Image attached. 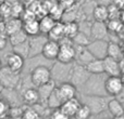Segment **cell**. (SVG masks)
Returning <instances> with one entry per match:
<instances>
[{"mask_svg":"<svg viewBox=\"0 0 124 119\" xmlns=\"http://www.w3.org/2000/svg\"><path fill=\"white\" fill-rule=\"evenodd\" d=\"M20 73L14 72L8 66H3L0 70V82L1 87L7 90H14L20 83Z\"/></svg>","mask_w":124,"mask_h":119,"instance_id":"6da1fadb","label":"cell"},{"mask_svg":"<svg viewBox=\"0 0 124 119\" xmlns=\"http://www.w3.org/2000/svg\"><path fill=\"white\" fill-rule=\"evenodd\" d=\"M73 67L72 63L71 64H65V63H61V62H56L54 65L51 68V73H52V79L54 81H60V83L62 82H68L71 81V77H72V72H73Z\"/></svg>","mask_w":124,"mask_h":119,"instance_id":"7a4b0ae2","label":"cell"},{"mask_svg":"<svg viewBox=\"0 0 124 119\" xmlns=\"http://www.w3.org/2000/svg\"><path fill=\"white\" fill-rule=\"evenodd\" d=\"M31 80H32L33 85L37 88L49 82L50 80H52L51 69L44 65L36 66L31 73Z\"/></svg>","mask_w":124,"mask_h":119,"instance_id":"3957f363","label":"cell"},{"mask_svg":"<svg viewBox=\"0 0 124 119\" xmlns=\"http://www.w3.org/2000/svg\"><path fill=\"white\" fill-rule=\"evenodd\" d=\"M90 107L93 112V115H99L103 111L108 109V103L105 96L102 95H93V94H87L84 96V102Z\"/></svg>","mask_w":124,"mask_h":119,"instance_id":"277c9868","label":"cell"},{"mask_svg":"<svg viewBox=\"0 0 124 119\" xmlns=\"http://www.w3.org/2000/svg\"><path fill=\"white\" fill-rule=\"evenodd\" d=\"M92 74L87 70L86 66L84 65H74L72 72V77H71V82L75 85L76 87H85L87 81L90 79Z\"/></svg>","mask_w":124,"mask_h":119,"instance_id":"5b68a950","label":"cell"},{"mask_svg":"<svg viewBox=\"0 0 124 119\" xmlns=\"http://www.w3.org/2000/svg\"><path fill=\"white\" fill-rule=\"evenodd\" d=\"M124 80L121 76H108L105 82V89L108 95L118 96L123 91Z\"/></svg>","mask_w":124,"mask_h":119,"instance_id":"8992f818","label":"cell"},{"mask_svg":"<svg viewBox=\"0 0 124 119\" xmlns=\"http://www.w3.org/2000/svg\"><path fill=\"white\" fill-rule=\"evenodd\" d=\"M108 46L109 41L106 39H97V40H92V42L87 46V49L96 59L103 60L108 56Z\"/></svg>","mask_w":124,"mask_h":119,"instance_id":"52a82bcc","label":"cell"},{"mask_svg":"<svg viewBox=\"0 0 124 119\" xmlns=\"http://www.w3.org/2000/svg\"><path fill=\"white\" fill-rule=\"evenodd\" d=\"M56 91L58 93V95L60 96V99L62 100V102L69 101L71 99L76 98L77 94V87L75 85H73L71 81L68 82H62L59 83L56 88Z\"/></svg>","mask_w":124,"mask_h":119,"instance_id":"ba28073f","label":"cell"},{"mask_svg":"<svg viewBox=\"0 0 124 119\" xmlns=\"http://www.w3.org/2000/svg\"><path fill=\"white\" fill-rule=\"evenodd\" d=\"M76 48L74 45H63L61 46L60 52L57 61L61 62V63H65V64H71L73 62H75L76 60Z\"/></svg>","mask_w":124,"mask_h":119,"instance_id":"9c48e42d","label":"cell"},{"mask_svg":"<svg viewBox=\"0 0 124 119\" xmlns=\"http://www.w3.org/2000/svg\"><path fill=\"white\" fill-rule=\"evenodd\" d=\"M43 34L38 35V36L35 37H30V47H31V51H30V58H34V56L38 55V54H41L43 52V48L45 46V43L48 41V37H44L47 36V35Z\"/></svg>","mask_w":124,"mask_h":119,"instance_id":"30bf717a","label":"cell"},{"mask_svg":"<svg viewBox=\"0 0 124 119\" xmlns=\"http://www.w3.org/2000/svg\"><path fill=\"white\" fill-rule=\"evenodd\" d=\"M60 49H61V45L59 41L48 39V41L45 43V46L43 48L41 55L47 60H57L59 55V52H60Z\"/></svg>","mask_w":124,"mask_h":119,"instance_id":"8fae6325","label":"cell"},{"mask_svg":"<svg viewBox=\"0 0 124 119\" xmlns=\"http://www.w3.org/2000/svg\"><path fill=\"white\" fill-rule=\"evenodd\" d=\"M109 33V28L106 22H97L94 21L92 23L90 28V38L93 40L97 39H106Z\"/></svg>","mask_w":124,"mask_h":119,"instance_id":"7c38bea8","label":"cell"},{"mask_svg":"<svg viewBox=\"0 0 124 119\" xmlns=\"http://www.w3.org/2000/svg\"><path fill=\"white\" fill-rule=\"evenodd\" d=\"M103 63H105V74L108 76H121L122 74V69H121L120 61L107 56L103 59Z\"/></svg>","mask_w":124,"mask_h":119,"instance_id":"4fadbf2b","label":"cell"},{"mask_svg":"<svg viewBox=\"0 0 124 119\" xmlns=\"http://www.w3.org/2000/svg\"><path fill=\"white\" fill-rule=\"evenodd\" d=\"M7 64L6 65L8 66L9 68H11L14 72L20 73L24 67V64H25V59L23 58L22 55L15 53V52H12L10 53L8 56H7Z\"/></svg>","mask_w":124,"mask_h":119,"instance_id":"5bb4252c","label":"cell"},{"mask_svg":"<svg viewBox=\"0 0 124 119\" xmlns=\"http://www.w3.org/2000/svg\"><path fill=\"white\" fill-rule=\"evenodd\" d=\"M81 104H82L81 101H79L77 98H74V99H71V100H69V101H65V102L62 104V106L60 107V109L68 116V117L74 118L75 114H76L77 109L79 108Z\"/></svg>","mask_w":124,"mask_h":119,"instance_id":"9a60e30c","label":"cell"},{"mask_svg":"<svg viewBox=\"0 0 124 119\" xmlns=\"http://www.w3.org/2000/svg\"><path fill=\"white\" fill-rule=\"evenodd\" d=\"M76 48V51H77V54H76V63L79 64V65H84L86 66L88 63L95 60L94 55L92 54V52L87 49V47H78V46H75Z\"/></svg>","mask_w":124,"mask_h":119,"instance_id":"2e32d148","label":"cell"},{"mask_svg":"<svg viewBox=\"0 0 124 119\" xmlns=\"http://www.w3.org/2000/svg\"><path fill=\"white\" fill-rule=\"evenodd\" d=\"M22 100H23V102L25 103V104L30 105V106L37 105L41 101L38 89H33V88L26 89L25 91L23 92V94H22Z\"/></svg>","mask_w":124,"mask_h":119,"instance_id":"e0dca14e","label":"cell"},{"mask_svg":"<svg viewBox=\"0 0 124 119\" xmlns=\"http://www.w3.org/2000/svg\"><path fill=\"white\" fill-rule=\"evenodd\" d=\"M93 17L94 21L106 22L109 21V8L105 4H97L93 9Z\"/></svg>","mask_w":124,"mask_h":119,"instance_id":"ac0fdd59","label":"cell"},{"mask_svg":"<svg viewBox=\"0 0 124 119\" xmlns=\"http://www.w3.org/2000/svg\"><path fill=\"white\" fill-rule=\"evenodd\" d=\"M57 21L49 14L43 16L39 20V26H40V33L43 35H49V33L52 30V28L56 26Z\"/></svg>","mask_w":124,"mask_h":119,"instance_id":"d6986e66","label":"cell"},{"mask_svg":"<svg viewBox=\"0 0 124 119\" xmlns=\"http://www.w3.org/2000/svg\"><path fill=\"white\" fill-rule=\"evenodd\" d=\"M23 29L30 37H35L40 35V26H39V21L36 19L30 20V21H25L23 25Z\"/></svg>","mask_w":124,"mask_h":119,"instance_id":"ffe728a7","label":"cell"},{"mask_svg":"<svg viewBox=\"0 0 124 119\" xmlns=\"http://www.w3.org/2000/svg\"><path fill=\"white\" fill-rule=\"evenodd\" d=\"M24 22L21 19H16V17H10V20H7V35L11 36V35L15 34V33L20 32L23 29Z\"/></svg>","mask_w":124,"mask_h":119,"instance_id":"44dd1931","label":"cell"},{"mask_svg":"<svg viewBox=\"0 0 124 119\" xmlns=\"http://www.w3.org/2000/svg\"><path fill=\"white\" fill-rule=\"evenodd\" d=\"M108 56L116 60V61H121L124 58V50L122 49L119 43L113 42V41H109V46H108Z\"/></svg>","mask_w":124,"mask_h":119,"instance_id":"7402d4cb","label":"cell"},{"mask_svg":"<svg viewBox=\"0 0 124 119\" xmlns=\"http://www.w3.org/2000/svg\"><path fill=\"white\" fill-rule=\"evenodd\" d=\"M56 88H57V82L54 80V79L50 80L49 82H47V83H45V85L38 87V92H39V94H40V100L41 101L44 100V101L47 102L48 98L51 95V93L54 91Z\"/></svg>","mask_w":124,"mask_h":119,"instance_id":"603a6c76","label":"cell"},{"mask_svg":"<svg viewBox=\"0 0 124 119\" xmlns=\"http://www.w3.org/2000/svg\"><path fill=\"white\" fill-rule=\"evenodd\" d=\"M86 68H87V70L92 75L105 74V63H103V60H100V59L93 60L90 63H88L86 65Z\"/></svg>","mask_w":124,"mask_h":119,"instance_id":"cb8c5ba5","label":"cell"},{"mask_svg":"<svg viewBox=\"0 0 124 119\" xmlns=\"http://www.w3.org/2000/svg\"><path fill=\"white\" fill-rule=\"evenodd\" d=\"M108 111L111 113L113 117H119V116L124 115V107L123 104L119 99H112L108 103Z\"/></svg>","mask_w":124,"mask_h":119,"instance_id":"d4e9b609","label":"cell"},{"mask_svg":"<svg viewBox=\"0 0 124 119\" xmlns=\"http://www.w3.org/2000/svg\"><path fill=\"white\" fill-rule=\"evenodd\" d=\"M64 35V23H60V22H57L56 26L52 28V30L49 33L48 35V38L50 40H56V41H60Z\"/></svg>","mask_w":124,"mask_h":119,"instance_id":"484cf974","label":"cell"},{"mask_svg":"<svg viewBox=\"0 0 124 119\" xmlns=\"http://www.w3.org/2000/svg\"><path fill=\"white\" fill-rule=\"evenodd\" d=\"M28 39H30V36L24 32V29H22V30H20V32L15 33V34L11 35V36H9V43H10L12 47H14V46H17V45H20V43L25 42Z\"/></svg>","mask_w":124,"mask_h":119,"instance_id":"4316f807","label":"cell"},{"mask_svg":"<svg viewBox=\"0 0 124 119\" xmlns=\"http://www.w3.org/2000/svg\"><path fill=\"white\" fill-rule=\"evenodd\" d=\"M79 33V24L76 22H69L64 23V35L69 38H74Z\"/></svg>","mask_w":124,"mask_h":119,"instance_id":"83f0119b","label":"cell"},{"mask_svg":"<svg viewBox=\"0 0 124 119\" xmlns=\"http://www.w3.org/2000/svg\"><path fill=\"white\" fill-rule=\"evenodd\" d=\"M12 48H13V52H15V53L22 55L24 59L30 58V51H31L30 39H28V40H26L25 42L20 43V45L14 46V47H12Z\"/></svg>","mask_w":124,"mask_h":119,"instance_id":"f1b7e54d","label":"cell"},{"mask_svg":"<svg viewBox=\"0 0 124 119\" xmlns=\"http://www.w3.org/2000/svg\"><path fill=\"white\" fill-rule=\"evenodd\" d=\"M92 115H93V112H92V109H90V107L88 106L87 104L82 102L81 106L77 109L74 118L75 119H89Z\"/></svg>","mask_w":124,"mask_h":119,"instance_id":"f546056e","label":"cell"},{"mask_svg":"<svg viewBox=\"0 0 124 119\" xmlns=\"http://www.w3.org/2000/svg\"><path fill=\"white\" fill-rule=\"evenodd\" d=\"M90 36H87V34L83 32H79L76 36L73 38V42H74V46H78V47H87L92 40L89 39Z\"/></svg>","mask_w":124,"mask_h":119,"instance_id":"4dcf8cb0","label":"cell"},{"mask_svg":"<svg viewBox=\"0 0 124 119\" xmlns=\"http://www.w3.org/2000/svg\"><path fill=\"white\" fill-rule=\"evenodd\" d=\"M62 104H63V102H62V100L60 99V96L58 95V93H57L56 89H54V91L51 93V95L48 98V100H47V105L50 107V108L59 109V108H60V107L62 106Z\"/></svg>","mask_w":124,"mask_h":119,"instance_id":"1f68e13d","label":"cell"},{"mask_svg":"<svg viewBox=\"0 0 124 119\" xmlns=\"http://www.w3.org/2000/svg\"><path fill=\"white\" fill-rule=\"evenodd\" d=\"M107 25L109 28V32H119L122 29V21H120L119 19L109 20Z\"/></svg>","mask_w":124,"mask_h":119,"instance_id":"d6a6232c","label":"cell"},{"mask_svg":"<svg viewBox=\"0 0 124 119\" xmlns=\"http://www.w3.org/2000/svg\"><path fill=\"white\" fill-rule=\"evenodd\" d=\"M12 7V17H16V19H22V15H23V13L25 12V10H24L23 6H22L21 3H16V4H13Z\"/></svg>","mask_w":124,"mask_h":119,"instance_id":"836d02e7","label":"cell"},{"mask_svg":"<svg viewBox=\"0 0 124 119\" xmlns=\"http://www.w3.org/2000/svg\"><path fill=\"white\" fill-rule=\"evenodd\" d=\"M23 119H39V115L35 109L27 108L23 113Z\"/></svg>","mask_w":124,"mask_h":119,"instance_id":"e575fe53","label":"cell"},{"mask_svg":"<svg viewBox=\"0 0 124 119\" xmlns=\"http://www.w3.org/2000/svg\"><path fill=\"white\" fill-rule=\"evenodd\" d=\"M50 119H70V117H68V116L59 108V109H54V112L51 114V116H50Z\"/></svg>","mask_w":124,"mask_h":119,"instance_id":"d590c367","label":"cell"},{"mask_svg":"<svg viewBox=\"0 0 124 119\" xmlns=\"http://www.w3.org/2000/svg\"><path fill=\"white\" fill-rule=\"evenodd\" d=\"M0 113H1V116L2 117H3L4 115H6V113H7V111L9 112V108H10V107H9V103L8 102H6V101L4 100H2L1 102H0Z\"/></svg>","mask_w":124,"mask_h":119,"instance_id":"8d00e7d4","label":"cell"},{"mask_svg":"<svg viewBox=\"0 0 124 119\" xmlns=\"http://www.w3.org/2000/svg\"><path fill=\"white\" fill-rule=\"evenodd\" d=\"M114 119H124V115L119 116V117H114Z\"/></svg>","mask_w":124,"mask_h":119,"instance_id":"74e56055","label":"cell"},{"mask_svg":"<svg viewBox=\"0 0 124 119\" xmlns=\"http://www.w3.org/2000/svg\"><path fill=\"white\" fill-rule=\"evenodd\" d=\"M121 9H122V10H124V0H123L122 4H121Z\"/></svg>","mask_w":124,"mask_h":119,"instance_id":"f35d334b","label":"cell"},{"mask_svg":"<svg viewBox=\"0 0 124 119\" xmlns=\"http://www.w3.org/2000/svg\"><path fill=\"white\" fill-rule=\"evenodd\" d=\"M0 1H1V3H4V2H6L7 0H0Z\"/></svg>","mask_w":124,"mask_h":119,"instance_id":"ab89813d","label":"cell"}]
</instances>
